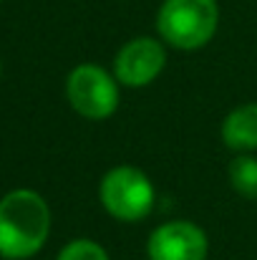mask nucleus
<instances>
[{
  "label": "nucleus",
  "mask_w": 257,
  "mask_h": 260,
  "mask_svg": "<svg viewBox=\"0 0 257 260\" xmlns=\"http://www.w3.org/2000/svg\"><path fill=\"white\" fill-rule=\"evenodd\" d=\"M98 197L103 210L121 220V222H139L144 220L157 202L154 184L146 174L136 167L121 165L103 174L98 184Z\"/></svg>",
  "instance_id": "nucleus-3"
},
{
  "label": "nucleus",
  "mask_w": 257,
  "mask_h": 260,
  "mask_svg": "<svg viewBox=\"0 0 257 260\" xmlns=\"http://www.w3.org/2000/svg\"><path fill=\"white\" fill-rule=\"evenodd\" d=\"M0 74H3V61H0Z\"/></svg>",
  "instance_id": "nucleus-10"
},
{
  "label": "nucleus",
  "mask_w": 257,
  "mask_h": 260,
  "mask_svg": "<svg viewBox=\"0 0 257 260\" xmlns=\"http://www.w3.org/2000/svg\"><path fill=\"white\" fill-rule=\"evenodd\" d=\"M222 142L235 149L237 154L242 152H255L257 149V104H242L232 109L225 121H222Z\"/></svg>",
  "instance_id": "nucleus-7"
},
{
  "label": "nucleus",
  "mask_w": 257,
  "mask_h": 260,
  "mask_svg": "<svg viewBox=\"0 0 257 260\" xmlns=\"http://www.w3.org/2000/svg\"><path fill=\"white\" fill-rule=\"evenodd\" d=\"M209 243L199 225L189 220L162 222L146 243L149 260H207Z\"/></svg>",
  "instance_id": "nucleus-6"
},
{
  "label": "nucleus",
  "mask_w": 257,
  "mask_h": 260,
  "mask_svg": "<svg viewBox=\"0 0 257 260\" xmlns=\"http://www.w3.org/2000/svg\"><path fill=\"white\" fill-rule=\"evenodd\" d=\"M230 184L245 200H257V157L250 152L237 154L230 162Z\"/></svg>",
  "instance_id": "nucleus-8"
},
{
  "label": "nucleus",
  "mask_w": 257,
  "mask_h": 260,
  "mask_svg": "<svg viewBox=\"0 0 257 260\" xmlns=\"http://www.w3.org/2000/svg\"><path fill=\"white\" fill-rule=\"evenodd\" d=\"M219 25L217 0H164L157 13V30L164 43L179 51L207 46Z\"/></svg>",
  "instance_id": "nucleus-2"
},
{
  "label": "nucleus",
  "mask_w": 257,
  "mask_h": 260,
  "mask_svg": "<svg viewBox=\"0 0 257 260\" xmlns=\"http://www.w3.org/2000/svg\"><path fill=\"white\" fill-rule=\"evenodd\" d=\"M167 66V51L157 38L141 36L129 41L114 58V76L119 84L131 88L149 86L162 76Z\"/></svg>",
  "instance_id": "nucleus-5"
},
{
  "label": "nucleus",
  "mask_w": 257,
  "mask_h": 260,
  "mask_svg": "<svg viewBox=\"0 0 257 260\" xmlns=\"http://www.w3.org/2000/svg\"><path fill=\"white\" fill-rule=\"evenodd\" d=\"M51 235V207L35 189L18 187L0 197V258L28 260Z\"/></svg>",
  "instance_id": "nucleus-1"
},
{
  "label": "nucleus",
  "mask_w": 257,
  "mask_h": 260,
  "mask_svg": "<svg viewBox=\"0 0 257 260\" xmlns=\"http://www.w3.org/2000/svg\"><path fill=\"white\" fill-rule=\"evenodd\" d=\"M66 96L79 116L103 121L119 109V81L96 63H81L66 79Z\"/></svg>",
  "instance_id": "nucleus-4"
},
{
  "label": "nucleus",
  "mask_w": 257,
  "mask_h": 260,
  "mask_svg": "<svg viewBox=\"0 0 257 260\" xmlns=\"http://www.w3.org/2000/svg\"><path fill=\"white\" fill-rule=\"evenodd\" d=\"M56 260H108V253L93 243V240H86V238H79V240H71Z\"/></svg>",
  "instance_id": "nucleus-9"
}]
</instances>
